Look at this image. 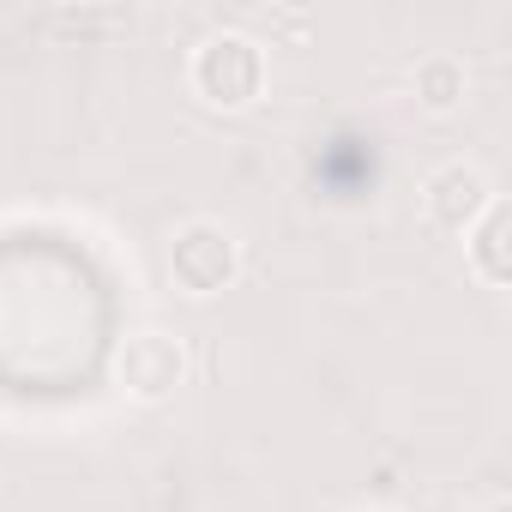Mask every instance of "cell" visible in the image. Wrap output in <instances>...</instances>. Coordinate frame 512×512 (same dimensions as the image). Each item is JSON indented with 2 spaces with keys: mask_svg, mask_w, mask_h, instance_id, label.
<instances>
[{
  "mask_svg": "<svg viewBox=\"0 0 512 512\" xmlns=\"http://www.w3.org/2000/svg\"><path fill=\"white\" fill-rule=\"evenodd\" d=\"M272 85V61H266V43L247 37V31H211L193 43L187 55V91L217 109V115H241L266 97Z\"/></svg>",
  "mask_w": 512,
  "mask_h": 512,
  "instance_id": "obj_1",
  "label": "cell"
},
{
  "mask_svg": "<svg viewBox=\"0 0 512 512\" xmlns=\"http://www.w3.org/2000/svg\"><path fill=\"white\" fill-rule=\"evenodd\" d=\"M163 260H169V278H175L181 296L211 302V296L235 290V278L247 272V241L223 217H187V223L169 229Z\"/></svg>",
  "mask_w": 512,
  "mask_h": 512,
  "instance_id": "obj_2",
  "label": "cell"
},
{
  "mask_svg": "<svg viewBox=\"0 0 512 512\" xmlns=\"http://www.w3.org/2000/svg\"><path fill=\"white\" fill-rule=\"evenodd\" d=\"M193 374V356L175 332L163 326H145V332H127V344L115 350V386L133 398V404H169Z\"/></svg>",
  "mask_w": 512,
  "mask_h": 512,
  "instance_id": "obj_3",
  "label": "cell"
},
{
  "mask_svg": "<svg viewBox=\"0 0 512 512\" xmlns=\"http://www.w3.org/2000/svg\"><path fill=\"white\" fill-rule=\"evenodd\" d=\"M416 199H422V217H428L440 235H464V229L494 205V181H488L476 163L446 157V163H434V169L422 175Z\"/></svg>",
  "mask_w": 512,
  "mask_h": 512,
  "instance_id": "obj_4",
  "label": "cell"
},
{
  "mask_svg": "<svg viewBox=\"0 0 512 512\" xmlns=\"http://www.w3.org/2000/svg\"><path fill=\"white\" fill-rule=\"evenodd\" d=\"M464 266L476 272V284L506 290L512 284V205L494 193V205L464 229Z\"/></svg>",
  "mask_w": 512,
  "mask_h": 512,
  "instance_id": "obj_5",
  "label": "cell"
},
{
  "mask_svg": "<svg viewBox=\"0 0 512 512\" xmlns=\"http://www.w3.org/2000/svg\"><path fill=\"white\" fill-rule=\"evenodd\" d=\"M410 97H416L422 115H440V121L458 115L464 97H470V67H464V55H452V49L416 55V67H410Z\"/></svg>",
  "mask_w": 512,
  "mask_h": 512,
  "instance_id": "obj_6",
  "label": "cell"
},
{
  "mask_svg": "<svg viewBox=\"0 0 512 512\" xmlns=\"http://www.w3.org/2000/svg\"><path fill=\"white\" fill-rule=\"evenodd\" d=\"M55 25H79V31H121L127 7H79V13H55Z\"/></svg>",
  "mask_w": 512,
  "mask_h": 512,
  "instance_id": "obj_7",
  "label": "cell"
},
{
  "mask_svg": "<svg viewBox=\"0 0 512 512\" xmlns=\"http://www.w3.org/2000/svg\"><path fill=\"white\" fill-rule=\"evenodd\" d=\"M476 512H512V500H506V494H488V500H482Z\"/></svg>",
  "mask_w": 512,
  "mask_h": 512,
  "instance_id": "obj_8",
  "label": "cell"
}]
</instances>
